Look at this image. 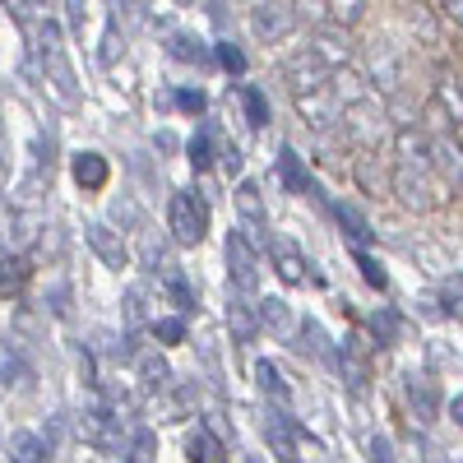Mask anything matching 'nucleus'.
<instances>
[{
	"mask_svg": "<svg viewBox=\"0 0 463 463\" xmlns=\"http://www.w3.org/2000/svg\"><path fill=\"white\" fill-rule=\"evenodd\" d=\"M390 195L408 209V213H431L436 204L449 200V185L436 181V172H421V167H394V181H390Z\"/></svg>",
	"mask_w": 463,
	"mask_h": 463,
	"instance_id": "obj_1",
	"label": "nucleus"
},
{
	"mask_svg": "<svg viewBox=\"0 0 463 463\" xmlns=\"http://www.w3.org/2000/svg\"><path fill=\"white\" fill-rule=\"evenodd\" d=\"M167 232H172L176 246H200L204 232H209V204H204V195H195V190L172 195V204H167Z\"/></svg>",
	"mask_w": 463,
	"mask_h": 463,
	"instance_id": "obj_2",
	"label": "nucleus"
},
{
	"mask_svg": "<svg viewBox=\"0 0 463 463\" xmlns=\"http://www.w3.org/2000/svg\"><path fill=\"white\" fill-rule=\"evenodd\" d=\"M227 269H232V292L250 297L260 288V255L246 241V232H232L227 237Z\"/></svg>",
	"mask_w": 463,
	"mask_h": 463,
	"instance_id": "obj_3",
	"label": "nucleus"
},
{
	"mask_svg": "<svg viewBox=\"0 0 463 463\" xmlns=\"http://www.w3.org/2000/svg\"><path fill=\"white\" fill-rule=\"evenodd\" d=\"M329 65L311 52V47H306V52H297L288 65H283V80L292 84V93H316V89H325L329 84Z\"/></svg>",
	"mask_w": 463,
	"mask_h": 463,
	"instance_id": "obj_4",
	"label": "nucleus"
},
{
	"mask_svg": "<svg viewBox=\"0 0 463 463\" xmlns=\"http://www.w3.org/2000/svg\"><path fill=\"white\" fill-rule=\"evenodd\" d=\"M84 241L93 246V255H98L107 269H126V264H130L126 237H121V232H111L107 222H89V227H84Z\"/></svg>",
	"mask_w": 463,
	"mask_h": 463,
	"instance_id": "obj_5",
	"label": "nucleus"
},
{
	"mask_svg": "<svg viewBox=\"0 0 463 463\" xmlns=\"http://www.w3.org/2000/svg\"><path fill=\"white\" fill-rule=\"evenodd\" d=\"M353 181H357V185L366 190L371 200H390V181H394V172L384 167V163L375 158L371 148H362L357 158H353Z\"/></svg>",
	"mask_w": 463,
	"mask_h": 463,
	"instance_id": "obj_6",
	"label": "nucleus"
},
{
	"mask_svg": "<svg viewBox=\"0 0 463 463\" xmlns=\"http://www.w3.org/2000/svg\"><path fill=\"white\" fill-rule=\"evenodd\" d=\"M297 28V14L292 10H283V5H264L260 10H250V33H255V43H283V37Z\"/></svg>",
	"mask_w": 463,
	"mask_h": 463,
	"instance_id": "obj_7",
	"label": "nucleus"
},
{
	"mask_svg": "<svg viewBox=\"0 0 463 463\" xmlns=\"http://www.w3.org/2000/svg\"><path fill=\"white\" fill-rule=\"evenodd\" d=\"M80 436L98 449H116L121 445V417H111L107 408H84L80 412Z\"/></svg>",
	"mask_w": 463,
	"mask_h": 463,
	"instance_id": "obj_8",
	"label": "nucleus"
},
{
	"mask_svg": "<svg viewBox=\"0 0 463 463\" xmlns=\"http://www.w3.org/2000/svg\"><path fill=\"white\" fill-rule=\"evenodd\" d=\"M297 111H301V121H306V126L329 130V126L338 121V98L329 93V84L316 89V93H297Z\"/></svg>",
	"mask_w": 463,
	"mask_h": 463,
	"instance_id": "obj_9",
	"label": "nucleus"
},
{
	"mask_svg": "<svg viewBox=\"0 0 463 463\" xmlns=\"http://www.w3.org/2000/svg\"><path fill=\"white\" fill-rule=\"evenodd\" d=\"M431 172H440L449 190H463V153L449 135L431 139Z\"/></svg>",
	"mask_w": 463,
	"mask_h": 463,
	"instance_id": "obj_10",
	"label": "nucleus"
},
{
	"mask_svg": "<svg viewBox=\"0 0 463 463\" xmlns=\"http://www.w3.org/2000/svg\"><path fill=\"white\" fill-rule=\"evenodd\" d=\"M279 172H283L288 190H297V195H311L316 204H325V209H329V200H325V190L316 185V176H311V172L301 167V158H297L292 148H283V153H279Z\"/></svg>",
	"mask_w": 463,
	"mask_h": 463,
	"instance_id": "obj_11",
	"label": "nucleus"
},
{
	"mask_svg": "<svg viewBox=\"0 0 463 463\" xmlns=\"http://www.w3.org/2000/svg\"><path fill=\"white\" fill-rule=\"evenodd\" d=\"M329 213H334V222L343 227V237L353 241L357 250H366V246L375 241V232H371V222H366V218H362V213H357L353 204H334V200H329Z\"/></svg>",
	"mask_w": 463,
	"mask_h": 463,
	"instance_id": "obj_12",
	"label": "nucleus"
},
{
	"mask_svg": "<svg viewBox=\"0 0 463 463\" xmlns=\"http://www.w3.org/2000/svg\"><path fill=\"white\" fill-rule=\"evenodd\" d=\"M74 181H80V190H102L111 181V167L102 153H74V163H70Z\"/></svg>",
	"mask_w": 463,
	"mask_h": 463,
	"instance_id": "obj_13",
	"label": "nucleus"
},
{
	"mask_svg": "<svg viewBox=\"0 0 463 463\" xmlns=\"http://www.w3.org/2000/svg\"><path fill=\"white\" fill-rule=\"evenodd\" d=\"M33 279V264L24 255H0V301H14Z\"/></svg>",
	"mask_w": 463,
	"mask_h": 463,
	"instance_id": "obj_14",
	"label": "nucleus"
},
{
	"mask_svg": "<svg viewBox=\"0 0 463 463\" xmlns=\"http://www.w3.org/2000/svg\"><path fill=\"white\" fill-rule=\"evenodd\" d=\"M232 204H237V213L246 218V227H264L269 222V209H264V195L255 181H241L237 190H232Z\"/></svg>",
	"mask_w": 463,
	"mask_h": 463,
	"instance_id": "obj_15",
	"label": "nucleus"
},
{
	"mask_svg": "<svg viewBox=\"0 0 463 463\" xmlns=\"http://www.w3.org/2000/svg\"><path fill=\"white\" fill-rule=\"evenodd\" d=\"M311 52H316L329 70H343L347 56H353V47H347V33H338V28H329V24L320 28V37H316V47H311Z\"/></svg>",
	"mask_w": 463,
	"mask_h": 463,
	"instance_id": "obj_16",
	"label": "nucleus"
},
{
	"mask_svg": "<svg viewBox=\"0 0 463 463\" xmlns=\"http://www.w3.org/2000/svg\"><path fill=\"white\" fill-rule=\"evenodd\" d=\"M338 371H343V380H347V390H353V394H366L371 366H366V362H362V353H357V338H347V343H343V353H338Z\"/></svg>",
	"mask_w": 463,
	"mask_h": 463,
	"instance_id": "obj_17",
	"label": "nucleus"
},
{
	"mask_svg": "<svg viewBox=\"0 0 463 463\" xmlns=\"http://www.w3.org/2000/svg\"><path fill=\"white\" fill-rule=\"evenodd\" d=\"M347 116H353V121L343 126L347 135H353V139H362L366 148H371V144H380V135H384V116H371V107H366V102L347 107Z\"/></svg>",
	"mask_w": 463,
	"mask_h": 463,
	"instance_id": "obj_18",
	"label": "nucleus"
},
{
	"mask_svg": "<svg viewBox=\"0 0 463 463\" xmlns=\"http://www.w3.org/2000/svg\"><path fill=\"white\" fill-rule=\"evenodd\" d=\"M227 325H232V338H237V343H250V338L260 334V316H255V306H246V297H241V292H232Z\"/></svg>",
	"mask_w": 463,
	"mask_h": 463,
	"instance_id": "obj_19",
	"label": "nucleus"
},
{
	"mask_svg": "<svg viewBox=\"0 0 463 463\" xmlns=\"http://www.w3.org/2000/svg\"><path fill=\"white\" fill-rule=\"evenodd\" d=\"M408 408L417 412V421H431L436 408H440V394L427 375H408Z\"/></svg>",
	"mask_w": 463,
	"mask_h": 463,
	"instance_id": "obj_20",
	"label": "nucleus"
},
{
	"mask_svg": "<svg viewBox=\"0 0 463 463\" xmlns=\"http://www.w3.org/2000/svg\"><path fill=\"white\" fill-rule=\"evenodd\" d=\"M329 93L338 98V107H357V102L371 98L366 80H362V74H353V70H334L329 74Z\"/></svg>",
	"mask_w": 463,
	"mask_h": 463,
	"instance_id": "obj_21",
	"label": "nucleus"
},
{
	"mask_svg": "<svg viewBox=\"0 0 463 463\" xmlns=\"http://www.w3.org/2000/svg\"><path fill=\"white\" fill-rule=\"evenodd\" d=\"M255 380H260V390L279 403V412L292 408V390H288V380H283V371L274 362H255Z\"/></svg>",
	"mask_w": 463,
	"mask_h": 463,
	"instance_id": "obj_22",
	"label": "nucleus"
},
{
	"mask_svg": "<svg viewBox=\"0 0 463 463\" xmlns=\"http://www.w3.org/2000/svg\"><path fill=\"white\" fill-rule=\"evenodd\" d=\"M185 449H190V463H227V445L209 427H195V436L185 440Z\"/></svg>",
	"mask_w": 463,
	"mask_h": 463,
	"instance_id": "obj_23",
	"label": "nucleus"
},
{
	"mask_svg": "<svg viewBox=\"0 0 463 463\" xmlns=\"http://www.w3.org/2000/svg\"><path fill=\"white\" fill-rule=\"evenodd\" d=\"M10 463H52V445L33 431H19L10 440Z\"/></svg>",
	"mask_w": 463,
	"mask_h": 463,
	"instance_id": "obj_24",
	"label": "nucleus"
},
{
	"mask_svg": "<svg viewBox=\"0 0 463 463\" xmlns=\"http://www.w3.org/2000/svg\"><path fill=\"white\" fill-rule=\"evenodd\" d=\"M135 366H139V380L148 384V390H163V384L172 380V371H167V362L153 353V347H135Z\"/></svg>",
	"mask_w": 463,
	"mask_h": 463,
	"instance_id": "obj_25",
	"label": "nucleus"
},
{
	"mask_svg": "<svg viewBox=\"0 0 463 463\" xmlns=\"http://www.w3.org/2000/svg\"><path fill=\"white\" fill-rule=\"evenodd\" d=\"M255 316H260V325H264V329H274L279 338H288V334H292V316H288V306H283L279 297L255 301Z\"/></svg>",
	"mask_w": 463,
	"mask_h": 463,
	"instance_id": "obj_26",
	"label": "nucleus"
},
{
	"mask_svg": "<svg viewBox=\"0 0 463 463\" xmlns=\"http://www.w3.org/2000/svg\"><path fill=\"white\" fill-rule=\"evenodd\" d=\"M185 153H190V167H195V172H209V167H213V158H218V148H213V130H195V139L185 144Z\"/></svg>",
	"mask_w": 463,
	"mask_h": 463,
	"instance_id": "obj_27",
	"label": "nucleus"
},
{
	"mask_svg": "<svg viewBox=\"0 0 463 463\" xmlns=\"http://www.w3.org/2000/svg\"><path fill=\"white\" fill-rule=\"evenodd\" d=\"M274 260H279V279L283 283H306V264L301 260V250H292V246H274Z\"/></svg>",
	"mask_w": 463,
	"mask_h": 463,
	"instance_id": "obj_28",
	"label": "nucleus"
},
{
	"mask_svg": "<svg viewBox=\"0 0 463 463\" xmlns=\"http://www.w3.org/2000/svg\"><path fill=\"white\" fill-rule=\"evenodd\" d=\"M163 288H167V297L181 306V311H190V306H195V288L185 283V274H181L176 264H167V269H163Z\"/></svg>",
	"mask_w": 463,
	"mask_h": 463,
	"instance_id": "obj_29",
	"label": "nucleus"
},
{
	"mask_svg": "<svg viewBox=\"0 0 463 463\" xmlns=\"http://www.w3.org/2000/svg\"><path fill=\"white\" fill-rule=\"evenodd\" d=\"M241 107H246V121H250V126H269V98H264L255 84L241 89Z\"/></svg>",
	"mask_w": 463,
	"mask_h": 463,
	"instance_id": "obj_30",
	"label": "nucleus"
},
{
	"mask_svg": "<svg viewBox=\"0 0 463 463\" xmlns=\"http://www.w3.org/2000/svg\"><path fill=\"white\" fill-rule=\"evenodd\" d=\"M172 56H176V61H195V65L209 61L204 43H200V37H190V33H176V37H172Z\"/></svg>",
	"mask_w": 463,
	"mask_h": 463,
	"instance_id": "obj_31",
	"label": "nucleus"
},
{
	"mask_svg": "<svg viewBox=\"0 0 463 463\" xmlns=\"http://www.w3.org/2000/svg\"><path fill=\"white\" fill-rule=\"evenodd\" d=\"M412 28L421 33V43H436V37H440V24H436V10L431 5H412Z\"/></svg>",
	"mask_w": 463,
	"mask_h": 463,
	"instance_id": "obj_32",
	"label": "nucleus"
},
{
	"mask_svg": "<svg viewBox=\"0 0 463 463\" xmlns=\"http://www.w3.org/2000/svg\"><path fill=\"white\" fill-rule=\"evenodd\" d=\"M153 454H158V436H153V431H135L126 463H153Z\"/></svg>",
	"mask_w": 463,
	"mask_h": 463,
	"instance_id": "obj_33",
	"label": "nucleus"
},
{
	"mask_svg": "<svg viewBox=\"0 0 463 463\" xmlns=\"http://www.w3.org/2000/svg\"><path fill=\"white\" fill-rule=\"evenodd\" d=\"M353 260H357V269H362V279H366V283H371L375 292H384V288H390V274H384V269H380V264H375V260H371L366 250H357Z\"/></svg>",
	"mask_w": 463,
	"mask_h": 463,
	"instance_id": "obj_34",
	"label": "nucleus"
},
{
	"mask_svg": "<svg viewBox=\"0 0 463 463\" xmlns=\"http://www.w3.org/2000/svg\"><path fill=\"white\" fill-rule=\"evenodd\" d=\"M213 56H218V65H222V70H232V74H241V70H246V56H241V47H237V43H218V47H213Z\"/></svg>",
	"mask_w": 463,
	"mask_h": 463,
	"instance_id": "obj_35",
	"label": "nucleus"
},
{
	"mask_svg": "<svg viewBox=\"0 0 463 463\" xmlns=\"http://www.w3.org/2000/svg\"><path fill=\"white\" fill-rule=\"evenodd\" d=\"M297 19H311L316 28H325V24H329V0H301Z\"/></svg>",
	"mask_w": 463,
	"mask_h": 463,
	"instance_id": "obj_36",
	"label": "nucleus"
},
{
	"mask_svg": "<svg viewBox=\"0 0 463 463\" xmlns=\"http://www.w3.org/2000/svg\"><path fill=\"white\" fill-rule=\"evenodd\" d=\"M153 338L158 343H185V320H153Z\"/></svg>",
	"mask_w": 463,
	"mask_h": 463,
	"instance_id": "obj_37",
	"label": "nucleus"
},
{
	"mask_svg": "<svg viewBox=\"0 0 463 463\" xmlns=\"http://www.w3.org/2000/svg\"><path fill=\"white\" fill-rule=\"evenodd\" d=\"M362 5H366V0H329V14L338 24H357L362 19Z\"/></svg>",
	"mask_w": 463,
	"mask_h": 463,
	"instance_id": "obj_38",
	"label": "nucleus"
},
{
	"mask_svg": "<svg viewBox=\"0 0 463 463\" xmlns=\"http://www.w3.org/2000/svg\"><path fill=\"white\" fill-rule=\"evenodd\" d=\"M371 329H375V338H380V343H394V334H399V316H394V311L371 316Z\"/></svg>",
	"mask_w": 463,
	"mask_h": 463,
	"instance_id": "obj_39",
	"label": "nucleus"
},
{
	"mask_svg": "<svg viewBox=\"0 0 463 463\" xmlns=\"http://www.w3.org/2000/svg\"><path fill=\"white\" fill-rule=\"evenodd\" d=\"M10 190V135H5V116H0V195Z\"/></svg>",
	"mask_w": 463,
	"mask_h": 463,
	"instance_id": "obj_40",
	"label": "nucleus"
},
{
	"mask_svg": "<svg viewBox=\"0 0 463 463\" xmlns=\"http://www.w3.org/2000/svg\"><path fill=\"white\" fill-rule=\"evenodd\" d=\"M366 454H371V463H394V445L384 440V436H371L366 440Z\"/></svg>",
	"mask_w": 463,
	"mask_h": 463,
	"instance_id": "obj_41",
	"label": "nucleus"
},
{
	"mask_svg": "<svg viewBox=\"0 0 463 463\" xmlns=\"http://www.w3.org/2000/svg\"><path fill=\"white\" fill-rule=\"evenodd\" d=\"M176 107L200 116V111H204V93H200V89H195V93H190V89H181V93H176Z\"/></svg>",
	"mask_w": 463,
	"mask_h": 463,
	"instance_id": "obj_42",
	"label": "nucleus"
},
{
	"mask_svg": "<svg viewBox=\"0 0 463 463\" xmlns=\"http://www.w3.org/2000/svg\"><path fill=\"white\" fill-rule=\"evenodd\" d=\"M440 5H445V10H440L445 24H454V28L463 33V0H440Z\"/></svg>",
	"mask_w": 463,
	"mask_h": 463,
	"instance_id": "obj_43",
	"label": "nucleus"
},
{
	"mask_svg": "<svg viewBox=\"0 0 463 463\" xmlns=\"http://www.w3.org/2000/svg\"><path fill=\"white\" fill-rule=\"evenodd\" d=\"M445 297H449V301H458V306H463V274H454V279H449V283H445Z\"/></svg>",
	"mask_w": 463,
	"mask_h": 463,
	"instance_id": "obj_44",
	"label": "nucleus"
},
{
	"mask_svg": "<svg viewBox=\"0 0 463 463\" xmlns=\"http://www.w3.org/2000/svg\"><path fill=\"white\" fill-rule=\"evenodd\" d=\"M449 139H454V144H458V153H463V121H454V126H449Z\"/></svg>",
	"mask_w": 463,
	"mask_h": 463,
	"instance_id": "obj_45",
	"label": "nucleus"
},
{
	"mask_svg": "<svg viewBox=\"0 0 463 463\" xmlns=\"http://www.w3.org/2000/svg\"><path fill=\"white\" fill-rule=\"evenodd\" d=\"M449 412H454V421H458V427H463V394H458V399L449 403Z\"/></svg>",
	"mask_w": 463,
	"mask_h": 463,
	"instance_id": "obj_46",
	"label": "nucleus"
},
{
	"mask_svg": "<svg viewBox=\"0 0 463 463\" xmlns=\"http://www.w3.org/2000/svg\"><path fill=\"white\" fill-rule=\"evenodd\" d=\"M246 463H264V454H246Z\"/></svg>",
	"mask_w": 463,
	"mask_h": 463,
	"instance_id": "obj_47",
	"label": "nucleus"
},
{
	"mask_svg": "<svg viewBox=\"0 0 463 463\" xmlns=\"http://www.w3.org/2000/svg\"><path fill=\"white\" fill-rule=\"evenodd\" d=\"M176 5H195V0H176Z\"/></svg>",
	"mask_w": 463,
	"mask_h": 463,
	"instance_id": "obj_48",
	"label": "nucleus"
},
{
	"mask_svg": "<svg viewBox=\"0 0 463 463\" xmlns=\"http://www.w3.org/2000/svg\"><path fill=\"white\" fill-rule=\"evenodd\" d=\"M279 463H297V458H279Z\"/></svg>",
	"mask_w": 463,
	"mask_h": 463,
	"instance_id": "obj_49",
	"label": "nucleus"
},
{
	"mask_svg": "<svg viewBox=\"0 0 463 463\" xmlns=\"http://www.w3.org/2000/svg\"><path fill=\"white\" fill-rule=\"evenodd\" d=\"M33 5H43V0H33Z\"/></svg>",
	"mask_w": 463,
	"mask_h": 463,
	"instance_id": "obj_50",
	"label": "nucleus"
}]
</instances>
